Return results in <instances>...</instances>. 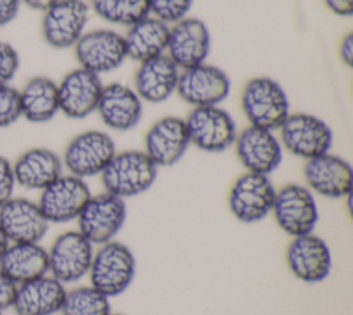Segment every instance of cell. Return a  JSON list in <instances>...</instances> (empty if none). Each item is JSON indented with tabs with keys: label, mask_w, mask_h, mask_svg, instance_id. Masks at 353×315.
I'll return each mask as SVG.
<instances>
[{
	"label": "cell",
	"mask_w": 353,
	"mask_h": 315,
	"mask_svg": "<svg viewBox=\"0 0 353 315\" xmlns=\"http://www.w3.org/2000/svg\"><path fill=\"white\" fill-rule=\"evenodd\" d=\"M240 106L248 124L277 131L291 113L285 88L270 76H254L240 93Z\"/></svg>",
	"instance_id": "6da1fadb"
},
{
	"label": "cell",
	"mask_w": 353,
	"mask_h": 315,
	"mask_svg": "<svg viewBox=\"0 0 353 315\" xmlns=\"http://www.w3.org/2000/svg\"><path fill=\"white\" fill-rule=\"evenodd\" d=\"M157 173L159 167L143 151L127 149L116 152L99 177L106 192L125 200L149 191Z\"/></svg>",
	"instance_id": "7a4b0ae2"
},
{
	"label": "cell",
	"mask_w": 353,
	"mask_h": 315,
	"mask_svg": "<svg viewBox=\"0 0 353 315\" xmlns=\"http://www.w3.org/2000/svg\"><path fill=\"white\" fill-rule=\"evenodd\" d=\"M135 271L137 262L131 249L113 239L94 251L88 271L90 285L112 298L123 294L131 286Z\"/></svg>",
	"instance_id": "3957f363"
},
{
	"label": "cell",
	"mask_w": 353,
	"mask_h": 315,
	"mask_svg": "<svg viewBox=\"0 0 353 315\" xmlns=\"http://www.w3.org/2000/svg\"><path fill=\"white\" fill-rule=\"evenodd\" d=\"M277 133L283 149L305 160L330 152L334 142L330 124L307 112H291Z\"/></svg>",
	"instance_id": "277c9868"
},
{
	"label": "cell",
	"mask_w": 353,
	"mask_h": 315,
	"mask_svg": "<svg viewBox=\"0 0 353 315\" xmlns=\"http://www.w3.org/2000/svg\"><path fill=\"white\" fill-rule=\"evenodd\" d=\"M185 124L190 145L207 153L229 149L239 133L234 117L221 105L192 108Z\"/></svg>",
	"instance_id": "5b68a950"
},
{
	"label": "cell",
	"mask_w": 353,
	"mask_h": 315,
	"mask_svg": "<svg viewBox=\"0 0 353 315\" xmlns=\"http://www.w3.org/2000/svg\"><path fill=\"white\" fill-rule=\"evenodd\" d=\"M116 152V144L109 133L85 130L68 142L61 159L69 174L87 180L101 175Z\"/></svg>",
	"instance_id": "8992f818"
},
{
	"label": "cell",
	"mask_w": 353,
	"mask_h": 315,
	"mask_svg": "<svg viewBox=\"0 0 353 315\" xmlns=\"http://www.w3.org/2000/svg\"><path fill=\"white\" fill-rule=\"evenodd\" d=\"M272 214L280 229L292 238L313 232L320 217L316 195L296 182L276 189Z\"/></svg>",
	"instance_id": "52a82bcc"
},
{
	"label": "cell",
	"mask_w": 353,
	"mask_h": 315,
	"mask_svg": "<svg viewBox=\"0 0 353 315\" xmlns=\"http://www.w3.org/2000/svg\"><path fill=\"white\" fill-rule=\"evenodd\" d=\"M91 8L84 0H57L46 11L40 23L41 37L54 50L73 48L85 33Z\"/></svg>",
	"instance_id": "ba28073f"
},
{
	"label": "cell",
	"mask_w": 353,
	"mask_h": 315,
	"mask_svg": "<svg viewBox=\"0 0 353 315\" xmlns=\"http://www.w3.org/2000/svg\"><path fill=\"white\" fill-rule=\"evenodd\" d=\"M127 220L125 200L106 191L91 195L77 217L80 231L94 246L116 238Z\"/></svg>",
	"instance_id": "9c48e42d"
},
{
	"label": "cell",
	"mask_w": 353,
	"mask_h": 315,
	"mask_svg": "<svg viewBox=\"0 0 353 315\" xmlns=\"http://www.w3.org/2000/svg\"><path fill=\"white\" fill-rule=\"evenodd\" d=\"M73 52L80 68L98 76L119 69L127 59L123 33L112 28L85 30Z\"/></svg>",
	"instance_id": "30bf717a"
},
{
	"label": "cell",
	"mask_w": 353,
	"mask_h": 315,
	"mask_svg": "<svg viewBox=\"0 0 353 315\" xmlns=\"http://www.w3.org/2000/svg\"><path fill=\"white\" fill-rule=\"evenodd\" d=\"M276 188L269 175L245 171L229 191L228 204L232 216L243 224L262 221L272 213Z\"/></svg>",
	"instance_id": "8fae6325"
},
{
	"label": "cell",
	"mask_w": 353,
	"mask_h": 315,
	"mask_svg": "<svg viewBox=\"0 0 353 315\" xmlns=\"http://www.w3.org/2000/svg\"><path fill=\"white\" fill-rule=\"evenodd\" d=\"M232 80L219 66L208 61L181 70L178 97L192 108L221 105L230 94Z\"/></svg>",
	"instance_id": "7c38bea8"
},
{
	"label": "cell",
	"mask_w": 353,
	"mask_h": 315,
	"mask_svg": "<svg viewBox=\"0 0 353 315\" xmlns=\"http://www.w3.org/2000/svg\"><path fill=\"white\" fill-rule=\"evenodd\" d=\"M94 245L80 231H66L55 238L48 253V274L59 282L73 283L88 275Z\"/></svg>",
	"instance_id": "4fadbf2b"
},
{
	"label": "cell",
	"mask_w": 353,
	"mask_h": 315,
	"mask_svg": "<svg viewBox=\"0 0 353 315\" xmlns=\"http://www.w3.org/2000/svg\"><path fill=\"white\" fill-rule=\"evenodd\" d=\"M91 195L85 180L68 173L40 191L37 204L50 224H63L77 220Z\"/></svg>",
	"instance_id": "5bb4252c"
},
{
	"label": "cell",
	"mask_w": 353,
	"mask_h": 315,
	"mask_svg": "<svg viewBox=\"0 0 353 315\" xmlns=\"http://www.w3.org/2000/svg\"><path fill=\"white\" fill-rule=\"evenodd\" d=\"M211 52L208 25L196 17H185L170 25L167 57L181 69L207 62Z\"/></svg>",
	"instance_id": "9a60e30c"
},
{
	"label": "cell",
	"mask_w": 353,
	"mask_h": 315,
	"mask_svg": "<svg viewBox=\"0 0 353 315\" xmlns=\"http://www.w3.org/2000/svg\"><path fill=\"white\" fill-rule=\"evenodd\" d=\"M236 155L245 171L270 175L283 160V146L277 131L248 124L237 133L233 144Z\"/></svg>",
	"instance_id": "2e32d148"
},
{
	"label": "cell",
	"mask_w": 353,
	"mask_h": 315,
	"mask_svg": "<svg viewBox=\"0 0 353 315\" xmlns=\"http://www.w3.org/2000/svg\"><path fill=\"white\" fill-rule=\"evenodd\" d=\"M305 185L327 199L350 198L353 188L352 164L342 156L327 152L306 160L303 166Z\"/></svg>",
	"instance_id": "e0dca14e"
},
{
	"label": "cell",
	"mask_w": 353,
	"mask_h": 315,
	"mask_svg": "<svg viewBox=\"0 0 353 315\" xmlns=\"http://www.w3.org/2000/svg\"><path fill=\"white\" fill-rule=\"evenodd\" d=\"M285 261L291 274L305 283H320L332 269L331 249L313 232L292 238L285 251Z\"/></svg>",
	"instance_id": "ac0fdd59"
},
{
	"label": "cell",
	"mask_w": 353,
	"mask_h": 315,
	"mask_svg": "<svg viewBox=\"0 0 353 315\" xmlns=\"http://www.w3.org/2000/svg\"><path fill=\"white\" fill-rule=\"evenodd\" d=\"M103 82L101 76L74 68L58 82L59 112L69 119L81 120L97 112Z\"/></svg>",
	"instance_id": "d6986e66"
},
{
	"label": "cell",
	"mask_w": 353,
	"mask_h": 315,
	"mask_svg": "<svg viewBox=\"0 0 353 315\" xmlns=\"http://www.w3.org/2000/svg\"><path fill=\"white\" fill-rule=\"evenodd\" d=\"M189 146L185 119L172 115L156 120L143 138V152L159 169L176 164Z\"/></svg>",
	"instance_id": "ffe728a7"
},
{
	"label": "cell",
	"mask_w": 353,
	"mask_h": 315,
	"mask_svg": "<svg viewBox=\"0 0 353 315\" xmlns=\"http://www.w3.org/2000/svg\"><path fill=\"white\" fill-rule=\"evenodd\" d=\"M48 227L37 202L12 196L0 206V229L10 243H39Z\"/></svg>",
	"instance_id": "44dd1931"
},
{
	"label": "cell",
	"mask_w": 353,
	"mask_h": 315,
	"mask_svg": "<svg viewBox=\"0 0 353 315\" xmlns=\"http://www.w3.org/2000/svg\"><path fill=\"white\" fill-rule=\"evenodd\" d=\"M97 113L108 128L125 133L139 124L143 116V102L132 86L112 82L103 84Z\"/></svg>",
	"instance_id": "7402d4cb"
},
{
	"label": "cell",
	"mask_w": 353,
	"mask_h": 315,
	"mask_svg": "<svg viewBox=\"0 0 353 315\" xmlns=\"http://www.w3.org/2000/svg\"><path fill=\"white\" fill-rule=\"evenodd\" d=\"M181 69L167 54L138 64L132 88L148 104H163L176 94Z\"/></svg>",
	"instance_id": "603a6c76"
},
{
	"label": "cell",
	"mask_w": 353,
	"mask_h": 315,
	"mask_svg": "<svg viewBox=\"0 0 353 315\" xmlns=\"http://www.w3.org/2000/svg\"><path fill=\"white\" fill-rule=\"evenodd\" d=\"M63 170L61 156L44 146L29 148L12 162L17 185L28 191H43L61 177Z\"/></svg>",
	"instance_id": "cb8c5ba5"
},
{
	"label": "cell",
	"mask_w": 353,
	"mask_h": 315,
	"mask_svg": "<svg viewBox=\"0 0 353 315\" xmlns=\"http://www.w3.org/2000/svg\"><path fill=\"white\" fill-rule=\"evenodd\" d=\"M65 296V285L47 274L17 285L11 307L17 315H54L61 311Z\"/></svg>",
	"instance_id": "d4e9b609"
},
{
	"label": "cell",
	"mask_w": 353,
	"mask_h": 315,
	"mask_svg": "<svg viewBox=\"0 0 353 315\" xmlns=\"http://www.w3.org/2000/svg\"><path fill=\"white\" fill-rule=\"evenodd\" d=\"M125 29L127 32L123 33V37L127 59L141 64L165 54L170 30L168 23L149 14Z\"/></svg>",
	"instance_id": "484cf974"
},
{
	"label": "cell",
	"mask_w": 353,
	"mask_h": 315,
	"mask_svg": "<svg viewBox=\"0 0 353 315\" xmlns=\"http://www.w3.org/2000/svg\"><path fill=\"white\" fill-rule=\"evenodd\" d=\"M19 90L21 115L30 123H47L59 113L58 82L46 75L28 79Z\"/></svg>",
	"instance_id": "4316f807"
},
{
	"label": "cell",
	"mask_w": 353,
	"mask_h": 315,
	"mask_svg": "<svg viewBox=\"0 0 353 315\" xmlns=\"http://www.w3.org/2000/svg\"><path fill=\"white\" fill-rule=\"evenodd\" d=\"M0 269L21 285L48 274V253L39 243H10L0 258Z\"/></svg>",
	"instance_id": "83f0119b"
},
{
	"label": "cell",
	"mask_w": 353,
	"mask_h": 315,
	"mask_svg": "<svg viewBox=\"0 0 353 315\" xmlns=\"http://www.w3.org/2000/svg\"><path fill=\"white\" fill-rule=\"evenodd\" d=\"M90 8L109 25L123 28L150 14L148 0H90Z\"/></svg>",
	"instance_id": "f1b7e54d"
},
{
	"label": "cell",
	"mask_w": 353,
	"mask_h": 315,
	"mask_svg": "<svg viewBox=\"0 0 353 315\" xmlns=\"http://www.w3.org/2000/svg\"><path fill=\"white\" fill-rule=\"evenodd\" d=\"M62 315H109V297L94 286H79L66 290V296L59 311Z\"/></svg>",
	"instance_id": "f546056e"
},
{
	"label": "cell",
	"mask_w": 353,
	"mask_h": 315,
	"mask_svg": "<svg viewBox=\"0 0 353 315\" xmlns=\"http://www.w3.org/2000/svg\"><path fill=\"white\" fill-rule=\"evenodd\" d=\"M150 15L171 25L189 15L193 0H148Z\"/></svg>",
	"instance_id": "4dcf8cb0"
},
{
	"label": "cell",
	"mask_w": 353,
	"mask_h": 315,
	"mask_svg": "<svg viewBox=\"0 0 353 315\" xmlns=\"http://www.w3.org/2000/svg\"><path fill=\"white\" fill-rule=\"evenodd\" d=\"M21 117L19 90L12 84L0 86V128L14 124Z\"/></svg>",
	"instance_id": "1f68e13d"
},
{
	"label": "cell",
	"mask_w": 353,
	"mask_h": 315,
	"mask_svg": "<svg viewBox=\"0 0 353 315\" xmlns=\"http://www.w3.org/2000/svg\"><path fill=\"white\" fill-rule=\"evenodd\" d=\"M21 65L18 50L6 40H0V86L11 84Z\"/></svg>",
	"instance_id": "d6a6232c"
},
{
	"label": "cell",
	"mask_w": 353,
	"mask_h": 315,
	"mask_svg": "<svg viewBox=\"0 0 353 315\" xmlns=\"http://www.w3.org/2000/svg\"><path fill=\"white\" fill-rule=\"evenodd\" d=\"M15 187L12 163L6 156L0 155V206L14 196Z\"/></svg>",
	"instance_id": "836d02e7"
},
{
	"label": "cell",
	"mask_w": 353,
	"mask_h": 315,
	"mask_svg": "<svg viewBox=\"0 0 353 315\" xmlns=\"http://www.w3.org/2000/svg\"><path fill=\"white\" fill-rule=\"evenodd\" d=\"M15 292H17V283H14L0 269V311H4L12 305Z\"/></svg>",
	"instance_id": "e575fe53"
},
{
	"label": "cell",
	"mask_w": 353,
	"mask_h": 315,
	"mask_svg": "<svg viewBox=\"0 0 353 315\" xmlns=\"http://www.w3.org/2000/svg\"><path fill=\"white\" fill-rule=\"evenodd\" d=\"M21 0H0V26L11 23L19 14Z\"/></svg>",
	"instance_id": "d590c367"
},
{
	"label": "cell",
	"mask_w": 353,
	"mask_h": 315,
	"mask_svg": "<svg viewBox=\"0 0 353 315\" xmlns=\"http://www.w3.org/2000/svg\"><path fill=\"white\" fill-rule=\"evenodd\" d=\"M338 55L343 65L350 68L353 65V33L347 32L342 36L338 46Z\"/></svg>",
	"instance_id": "8d00e7d4"
},
{
	"label": "cell",
	"mask_w": 353,
	"mask_h": 315,
	"mask_svg": "<svg viewBox=\"0 0 353 315\" xmlns=\"http://www.w3.org/2000/svg\"><path fill=\"white\" fill-rule=\"evenodd\" d=\"M327 8L338 17H350L353 14V0H323Z\"/></svg>",
	"instance_id": "74e56055"
},
{
	"label": "cell",
	"mask_w": 353,
	"mask_h": 315,
	"mask_svg": "<svg viewBox=\"0 0 353 315\" xmlns=\"http://www.w3.org/2000/svg\"><path fill=\"white\" fill-rule=\"evenodd\" d=\"M22 4H25L26 7H29L30 10L34 11H46L50 6H52L57 0H21Z\"/></svg>",
	"instance_id": "f35d334b"
},
{
	"label": "cell",
	"mask_w": 353,
	"mask_h": 315,
	"mask_svg": "<svg viewBox=\"0 0 353 315\" xmlns=\"http://www.w3.org/2000/svg\"><path fill=\"white\" fill-rule=\"evenodd\" d=\"M8 245H10L8 239L6 238V235L3 233V231L0 229V258H1V256H3V253L6 251V249H7Z\"/></svg>",
	"instance_id": "ab89813d"
},
{
	"label": "cell",
	"mask_w": 353,
	"mask_h": 315,
	"mask_svg": "<svg viewBox=\"0 0 353 315\" xmlns=\"http://www.w3.org/2000/svg\"><path fill=\"white\" fill-rule=\"evenodd\" d=\"M109 315H121V314H112V312H110Z\"/></svg>",
	"instance_id": "60d3db41"
},
{
	"label": "cell",
	"mask_w": 353,
	"mask_h": 315,
	"mask_svg": "<svg viewBox=\"0 0 353 315\" xmlns=\"http://www.w3.org/2000/svg\"><path fill=\"white\" fill-rule=\"evenodd\" d=\"M0 315H4V314H3V311H0Z\"/></svg>",
	"instance_id": "b9f144b4"
}]
</instances>
